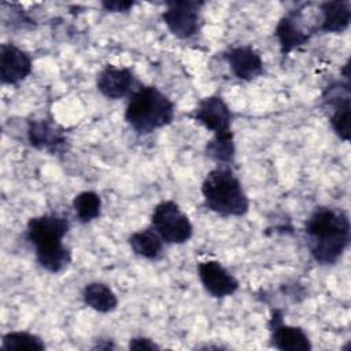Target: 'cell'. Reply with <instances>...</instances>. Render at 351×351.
Masks as SVG:
<instances>
[{"label":"cell","instance_id":"603a6c76","mask_svg":"<svg viewBox=\"0 0 351 351\" xmlns=\"http://www.w3.org/2000/svg\"><path fill=\"white\" fill-rule=\"evenodd\" d=\"M129 348L130 350H159L160 347L151 339L148 337H133L129 341Z\"/></svg>","mask_w":351,"mask_h":351},{"label":"cell","instance_id":"9a60e30c","mask_svg":"<svg viewBox=\"0 0 351 351\" xmlns=\"http://www.w3.org/2000/svg\"><path fill=\"white\" fill-rule=\"evenodd\" d=\"M274 34L280 44L281 55H288L293 49L307 44L311 34L302 26V10L291 11L284 15L274 30Z\"/></svg>","mask_w":351,"mask_h":351},{"label":"cell","instance_id":"277c9868","mask_svg":"<svg viewBox=\"0 0 351 351\" xmlns=\"http://www.w3.org/2000/svg\"><path fill=\"white\" fill-rule=\"evenodd\" d=\"M174 119V103L156 86L140 85L129 99L125 121L140 136L167 126Z\"/></svg>","mask_w":351,"mask_h":351},{"label":"cell","instance_id":"8fae6325","mask_svg":"<svg viewBox=\"0 0 351 351\" xmlns=\"http://www.w3.org/2000/svg\"><path fill=\"white\" fill-rule=\"evenodd\" d=\"M197 276L203 288L213 298L230 296L239 289V281L218 261L199 262Z\"/></svg>","mask_w":351,"mask_h":351},{"label":"cell","instance_id":"e0dca14e","mask_svg":"<svg viewBox=\"0 0 351 351\" xmlns=\"http://www.w3.org/2000/svg\"><path fill=\"white\" fill-rule=\"evenodd\" d=\"M128 241L132 251L144 259L158 261L163 255V240L152 226L132 233Z\"/></svg>","mask_w":351,"mask_h":351},{"label":"cell","instance_id":"2e32d148","mask_svg":"<svg viewBox=\"0 0 351 351\" xmlns=\"http://www.w3.org/2000/svg\"><path fill=\"white\" fill-rule=\"evenodd\" d=\"M321 21L317 32L341 33L350 26L351 7L348 0H333L319 4Z\"/></svg>","mask_w":351,"mask_h":351},{"label":"cell","instance_id":"4fadbf2b","mask_svg":"<svg viewBox=\"0 0 351 351\" xmlns=\"http://www.w3.org/2000/svg\"><path fill=\"white\" fill-rule=\"evenodd\" d=\"M32 73L30 56L14 44L0 45V80L1 84L16 85Z\"/></svg>","mask_w":351,"mask_h":351},{"label":"cell","instance_id":"7402d4cb","mask_svg":"<svg viewBox=\"0 0 351 351\" xmlns=\"http://www.w3.org/2000/svg\"><path fill=\"white\" fill-rule=\"evenodd\" d=\"M134 4L136 1H117V0L101 1V7L110 12H129Z\"/></svg>","mask_w":351,"mask_h":351},{"label":"cell","instance_id":"ba28073f","mask_svg":"<svg viewBox=\"0 0 351 351\" xmlns=\"http://www.w3.org/2000/svg\"><path fill=\"white\" fill-rule=\"evenodd\" d=\"M191 117L214 134L232 133L233 114L221 96L214 95L202 99Z\"/></svg>","mask_w":351,"mask_h":351},{"label":"cell","instance_id":"5bb4252c","mask_svg":"<svg viewBox=\"0 0 351 351\" xmlns=\"http://www.w3.org/2000/svg\"><path fill=\"white\" fill-rule=\"evenodd\" d=\"M233 75L241 81H252L263 73L261 55L251 45H239L223 53Z\"/></svg>","mask_w":351,"mask_h":351},{"label":"cell","instance_id":"d6986e66","mask_svg":"<svg viewBox=\"0 0 351 351\" xmlns=\"http://www.w3.org/2000/svg\"><path fill=\"white\" fill-rule=\"evenodd\" d=\"M73 208L77 219L81 223H88L100 217L101 199L93 191H84L74 197Z\"/></svg>","mask_w":351,"mask_h":351},{"label":"cell","instance_id":"5b68a950","mask_svg":"<svg viewBox=\"0 0 351 351\" xmlns=\"http://www.w3.org/2000/svg\"><path fill=\"white\" fill-rule=\"evenodd\" d=\"M151 226L166 244H184L193 234L188 215L173 200H165L155 206L151 214Z\"/></svg>","mask_w":351,"mask_h":351},{"label":"cell","instance_id":"9c48e42d","mask_svg":"<svg viewBox=\"0 0 351 351\" xmlns=\"http://www.w3.org/2000/svg\"><path fill=\"white\" fill-rule=\"evenodd\" d=\"M270 341L274 348L282 351H310L311 343L307 333L300 326L284 324L282 313L273 310L269 319Z\"/></svg>","mask_w":351,"mask_h":351},{"label":"cell","instance_id":"ac0fdd59","mask_svg":"<svg viewBox=\"0 0 351 351\" xmlns=\"http://www.w3.org/2000/svg\"><path fill=\"white\" fill-rule=\"evenodd\" d=\"M82 299L86 306L99 313H111L118 306L117 295L103 282H89L82 289Z\"/></svg>","mask_w":351,"mask_h":351},{"label":"cell","instance_id":"8992f818","mask_svg":"<svg viewBox=\"0 0 351 351\" xmlns=\"http://www.w3.org/2000/svg\"><path fill=\"white\" fill-rule=\"evenodd\" d=\"M166 10L162 12V19L169 30L178 38H189L200 29V7L203 1L176 0L166 1Z\"/></svg>","mask_w":351,"mask_h":351},{"label":"cell","instance_id":"52a82bcc","mask_svg":"<svg viewBox=\"0 0 351 351\" xmlns=\"http://www.w3.org/2000/svg\"><path fill=\"white\" fill-rule=\"evenodd\" d=\"M350 99L351 88L350 82L336 81L330 84L324 95V104L330 110L329 122L333 132L343 140L350 141Z\"/></svg>","mask_w":351,"mask_h":351},{"label":"cell","instance_id":"7c38bea8","mask_svg":"<svg viewBox=\"0 0 351 351\" xmlns=\"http://www.w3.org/2000/svg\"><path fill=\"white\" fill-rule=\"evenodd\" d=\"M27 140L32 147L51 154L62 152L67 137L64 130L52 119H32L27 125Z\"/></svg>","mask_w":351,"mask_h":351},{"label":"cell","instance_id":"7a4b0ae2","mask_svg":"<svg viewBox=\"0 0 351 351\" xmlns=\"http://www.w3.org/2000/svg\"><path fill=\"white\" fill-rule=\"evenodd\" d=\"M69 228V219L59 214H43L27 221L26 237L34 247L38 265L49 273H60L71 262V251L63 244Z\"/></svg>","mask_w":351,"mask_h":351},{"label":"cell","instance_id":"30bf717a","mask_svg":"<svg viewBox=\"0 0 351 351\" xmlns=\"http://www.w3.org/2000/svg\"><path fill=\"white\" fill-rule=\"evenodd\" d=\"M97 90L107 99L118 100L132 95L138 86L133 71L128 67L107 64L96 78Z\"/></svg>","mask_w":351,"mask_h":351},{"label":"cell","instance_id":"44dd1931","mask_svg":"<svg viewBox=\"0 0 351 351\" xmlns=\"http://www.w3.org/2000/svg\"><path fill=\"white\" fill-rule=\"evenodd\" d=\"M1 350H45L44 341L30 332L12 330L1 337Z\"/></svg>","mask_w":351,"mask_h":351},{"label":"cell","instance_id":"ffe728a7","mask_svg":"<svg viewBox=\"0 0 351 351\" xmlns=\"http://www.w3.org/2000/svg\"><path fill=\"white\" fill-rule=\"evenodd\" d=\"M206 155L218 165H230L234 159L233 133L214 134L206 145Z\"/></svg>","mask_w":351,"mask_h":351},{"label":"cell","instance_id":"3957f363","mask_svg":"<svg viewBox=\"0 0 351 351\" xmlns=\"http://www.w3.org/2000/svg\"><path fill=\"white\" fill-rule=\"evenodd\" d=\"M202 195L206 207L221 217H243L250 208L248 196L229 165H218L208 171Z\"/></svg>","mask_w":351,"mask_h":351},{"label":"cell","instance_id":"6da1fadb","mask_svg":"<svg viewBox=\"0 0 351 351\" xmlns=\"http://www.w3.org/2000/svg\"><path fill=\"white\" fill-rule=\"evenodd\" d=\"M304 233L311 256L321 265H333L351 240L348 215L341 208L317 207L306 221Z\"/></svg>","mask_w":351,"mask_h":351}]
</instances>
